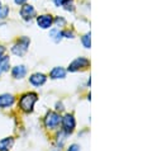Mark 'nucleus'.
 Returning <instances> with one entry per match:
<instances>
[{
    "instance_id": "obj_1",
    "label": "nucleus",
    "mask_w": 143,
    "mask_h": 151,
    "mask_svg": "<svg viewBox=\"0 0 143 151\" xmlns=\"http://www.w3.org/2000/svg\"><path fill=\"white\" fill-rule=\"evenodd\" d=\"M29 45H31V40H29V37L23 36V37H20V38H18L15 41V43L11 46L10 51H11L13 55L22 57L28 52Z\"/></svg>"
},
{
    "instance_id": "obj_2",
    "label": "nucleus",
    "mask_w": 143,
    "mask_h": 151,
    "mask_svg": "<svg viewBox=\"0 0 143 151\" xmlns=\"http://www.w3.org/2000/svg\"><path fill=\"white\" fill-rule=\"evenodd\" d=\"M38 99V95L36 93H27L22 95V98L19 100V107L23 112H32L33 111V107H34V103L37 102Z\"/></svg>"
},
{
    "instance_id": "obj_3",
    "label": "nucleus",
    "mask_w": 143,
    "mask_h": 151,
    "mask_svg": "<svg viewBox=\"0 0 143 151\" xmlns=\"http://www.w3.org/2000/svg\"><path fill=\"white\" fill-rule=\"evenodd\" d=\"M19 15L24 22H32V20L36 19V17H37V10H36L34 5L26 3V4H23V5H20Z\"/></svg>"
},
{
    "instance_id": "obj_4",
    "label": "nucleus",
    "mask_w": 143,
    "mask_h": 151,
    "mask_svg": "<svg viewBox=\"0 0 143 151\" xmlns=\"http://www.w3.org/2000/svg\"><path fill=\"white\" fill-rule=\"evenodd\" d=\"M36 23L41 29H49L53 26V15L49 13L39 14L36 17Z\"/></svg>"
},
{
    "instance_id": "obj_5",
    "label": "nucleus",
    "mask_w": 143,
    "mask_h": 151,
    "mask_svg": "<svg viewBox=\"0 0 143 151\" xmlns=\"http://www.w3.org/2000/svg\"><path fill=\"white\" fill-rule=\"evenodd\" d=\"M89 65H90V61L87 60L86 57H77L69 65V69L67 70H69L70 73H76V71L81 70V69H86Z\"/></svg>"
},
{
    "instance_id": "obj_6",
    "label": "nucleus",
    "mask_w": 143,
    "mask_h": 151,
    "mask_svg": "<svg viewBox=\"0 0 143 151\" xmlns=\"http://www.w3.org/2000/svg\"><path fill=\"white\" fill-rule=\"evenodd\" d=\"M61 116L58 114L56 112H49L47 113V116H46L44 118V124L47 128H56L58 124L61 122Z\"/></svg>"
},
{
    "instance_id": "obj_7",
    "label": "nucleus",
    "mask_w": 143,
    "mask_h": 151,
    "mask_svg": "<svg viewBox=\"0 0 143 151\" xmlns=\"http://www.w3.org/2000/svg\"><path fill=\"white\" fill-rule=\"evenodd\" d=\"M62 122V128H64V132L66 135H70V133L74 132L75 126H76V122H75V118L72 114H66L64 118L61 119Z\"/></svg>"
},
{
    "instance_id": "obj_8",
    "label": "nucleus",
    "mask_w": 143,
    "mask_h": 151,
    "mask_svg": "<svg viewBox=\"0 0 143 151\" xmlns=\"http://www.w3.org/2000/svg\"><path fill=\"white\" fill-rule=\"evenodd\" d=\"M46 80H47V78H46V75L42 74V73L32 74L31 78H29V81H31V84H32V85H34V86L43 85V84L46 83Z\"/></svg>"
},
{
    "instance_id": "obj_9",
    "label": "nucleus",
    "mask_w": 143,
    "mask_h": 151,
    "mask_svg": "<svg viewBox=\"0 0 143 151\" xmlns=\"http://www.w3.org/2000/svg\"><path fill=\"white\" fill-rule=\"evenodd\" d=\"M11 75L14 79H23L27 75V68L24 65H16L11 70Z\"/></svg>"
},
{
    "instance_id": "obj_10",
    "label": "nucleus",
    "mask_w": 143,
    "mask_h": 151,
    "mask_svg": "<svg viewBox=\"0 0 143 151\" xmlns=\"http://www.w3.org/2000/svg\"><path fill=\"white\" fill-rule=\"evenodd\" d=\"M14 103V96L11 94H1L0 95V108L10 107Z\"/></svg>"
},
{
    "instance_id": "obj_11",
    "label": "nucleus",
    "mask_w": 143,
    "mask_h": 151,
    "mask_svg": "<svg viewBox=\"0 0 143 151\" xmlns=\"http://www.w3.org/2000/svg\"><path fill=\"white\" fill-rule=\"evenodd\" d=\"M49 76H51V79H64L66 76V70L61 66H56L51 70Z\"/></svg>"
},
{
    "instance_id": "obj_12",
    "label": "nucleus",
    "mask_w": 143,
    "mask_h": 151,
    "mask_svg": "<svg viewBox=\"0 0 143 151\" xmlns=\"http://www.w3.org/2000/svg\"><path fill=\"white\" fill-rule=\"evenodd\" d=\"M49 37L53 42L58 43L64 37H62V31L60 28H49Z\"/></svg>"
},
{
    "instance_id": "obj_13",
    "label": "nucleus",
    "mask_w": 143,
    "mask_h": 151,
    "mask_svg": "<svg viewBox=\"0 0 143 151\" xmlns=\"http://www.w3.org/2000/svg\"><path fill=\"white\" fill-rule=\"evenodd\" d=\"M13 144H14L13 137L3 138V140L0 141V151H9L10 147L13 146Z\"/></svg>"
},
{
    "instance_id": "obj_14",
    "label": "nucleus",
    "mask_w": 143,
    "mask_h": 151,
    "mask_svg": "<svg viewBox=\"0 0 143 151\" xmlns=\"http://www.w3.org/2000/svg\"><path fill=\"white\" fill-rule=\"evenodd\" d=\"M10 68V58L9 56H5L4 55L1 58H0V74L3 73H6Z\"/></svg>"
},
{
    "instance_id": "obj_15",
    "label": "nucleus",
    "mask_w": 143,
    "mask_h": 151,
    "mask_svg": "<svg viewBox=\"0 0 143 151\" xmlns=\"http://www.w3.org/2000/svg\"><path fill=\"white\" fill-rule=\"evenodd\" d=\"M62 8L66 12H70V13H74L75 9H76V5H75V0H64L62 3Z\"/></svg>"
},
{
    "instance_id": "obj_16",
    "label": "nucleus",
    "mask_w": 143,
    "mask_h": 151,
    "mask_svg": "<svg viewBox=\"0 0 143 151\" xmlns=\"http://www.w3.org/2000/svg\"><path fill=\"white\" fill-rule=\"evenodd\" d=\"M53 24L56 26V28H64L66 27V24H67V20L65 19V17H61V15H57V17H54L53 18Z\"/></svg>"
},
{
    "instance_id": "obj_17",
    "label": "nucleus",
    "mask_w": 143,
    "mask_h": 151,
    "mask_svg": "<svg viewBox=\"0 0 143 151\" xmlns=\"http://www.w3.org/2000/svg\"><path fill=\"white\" fill-rule=\"evenodd\" d=\"M10 14V8L8 5H1L0 6V22L5 20Z\"/></svg>"
},
{
    "instance_id": "obj_18",
    "label": "nucleus",
    "mask_w": 143,
    "mask_h": 151,
    "mask_svg": "<svg viewBox=\"0 0 143 151\" xmlns=\"http://www.w3.org/2000/svg\"><path fill=\"white\" fill-rule=\"evenodd\" d=\"M81 43L85 48H90V46H91V33L90 32L81 37Z\"/></svg>"
},
{
    "instance_id": "obj_19",
    "label": "nucleus",
    "mask_w": 143,
    "mask_h": 151,
    "mask_svg": "<svg viewBox=\"0 0 143 151\" xmlns=\"http://www.w3.org/2000/svg\"><path fill=\"white\" fill-rule=\"evenodd\" d=\"M62 37H64V38H75L74 29H70V28L64 29V31H62Z\"/></svg>"
},
{
    "instance_id": "obj_20",
    "label": "nucleus",
    "mask_w": 143,
    "mask_h": 151,
    "mask_svg": "<svg viewBox=\"0 0 143 151\" xmlns=\"http://www.w3.org/2000/svg\"><path fill=\"white\" fill-rule=\"evenodd\" d=\"M51 1L53 3V5L56 8H60L62 5V3H64V0H51Z\"/></svg>"
},
{
    "instance_id": "obj_21",
    "label": "nucleus",
    "mask_w": 143,
    "mask_h": 151,
    "mask_svg": "<svg viewBox=\"0 0 143 151\" xmlns=\"http://www.w3.org/2000/svg\"><path fill=\"white\" fill-rule=\"evenodd\" d=\"M14 1V4L15 5H18V6H20V5H23V4H26L28 0H13Z\"/></svg>"
},
{
    "instance_id": "obj_22",
    "label": "nucleus",
    "mask_w": 143,
    "mask_h": 151,
    "mask_svg": "<svg viewBox=\"0 0 143 151\" xmlns=\"http://www.w3.org/2000/svg\"><path fill=\"white\" fill-rule=\"evenodd\" d=\"M67 151H80V146L79 145H71L70 149Z\"/></svg>"
},
{
    "instance_id": "obj_23",
    "label": "nucleus",
    "mask_w": 143,
    "mask_h": 151,
    "mask_svg": "<svg viewBox=\"0 0 143 151\" xmlns=\"http://www.w3.org/2000/svg\"><path fill=\"white\" fill-rule=\"evenodd\" d=\"M5 52H6V48L4 47L3 45H0V58H1L4 55H5Z\"/></svg>"
},
{
    "instance_id": "obj_24",
    "label": "nucleus",
    "mask_w": 143,
    "mask_h": 151,
    "mask_svg": "<svg viewBox=\"0 0 143 151\" xmlns=\"http://www.w3.org/2000/svg\"><path fill=\"white\" fill-rule=\"evenodd\" d=\"M57 109H58V111H64V106L58 103V104H57Z\"/></svg>"
},
{
    "instance_id": "obj_25",
    "label": "nucleus",
    "mask_w": 143,
    "mask_h": 151,
    "mask_svg": "<svg viewBox=\"0 0 143 151\" xmlns=\"http://www.w3.org/2000/svg\"><path fill=\"white\" fill-rule=\"evenodd\" d=\"M3 5V4H1V0H0V6H1Z\"/></svg>"
}]
</instances>
